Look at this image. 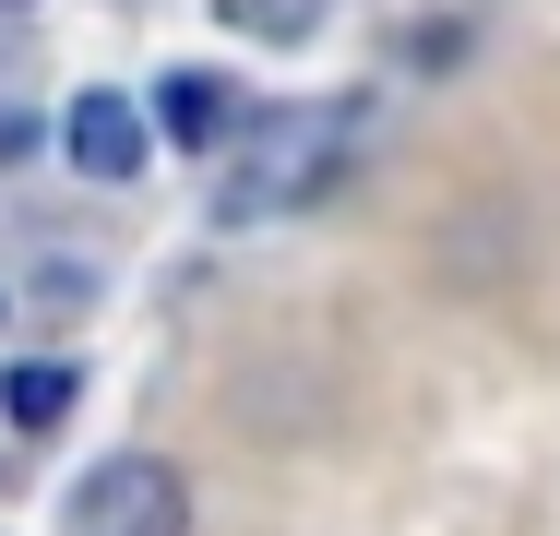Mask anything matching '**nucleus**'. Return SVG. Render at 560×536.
<instances>
[{
  "label": "nucleus",
  "mask_w": 560,
  "mask_h": 536,
  "mask_svg": "<svg viewBox=\"0 0 560 536\" xmlns=\"http://www.w3.org/2000/svg\"><path fill=\"white\" fill-rule=\"evenodd\" d=\"M358 131H370V96H311V107H275L238 167L215 191V226H275V214H311L323 191H346L358 167Z\"/></svg>",
  "instance_id": "1"
},
{
  "label": "nucleus",
  "mask_w": 560,
  "mask_h": 536,
  "mask_svg": "<svg viewBox=\"0 0 560 536\" xmlns=\"http://www.w3.org/2000/svg\"><path fill=\"white\" fill-rule=\"evenodd\" d=\"M0 418H12V429H60V418H72V370H60V358L12 370V382H0Z\"/></svg>",
  "instance_id": "5"
},
{
  "label": "nucleus",
  "mask_w": 560,
  "mask_h": 536,
  "mask_svg": "<svg viewBox=\"0 0 560 536\" xmlns=\"http://www.w3.org/2000/svg\"><path fill=\"white\" fill-rule=\"evenodd\" d=\"M0 12H24V0H0Z\"/></svg>",
  "instance_id": "7"
},
{
  "label": "nucleus",
  "mask_w": 560,
  "mask_h": 536,
  "mask_svg": "<svg viewBox=\"0 0 560 536\" xmlns=\"http://www.w3.org/2000/svg\"><path fill=\"white\" fill-rule=\"evenodd\" d=\"M60 525L72 536H191V477L167 453H108L96 477H72Z\"/></svg>",
  "instance_id": "2"
},
{
  "label": "nucleus",
  "mask_w": 560,
  "mask_h": 536,
  "mask_svg": "<svg viewBox=\"0 0 560 536\" xmlns=\"http://www.w3.org/2000/svg\"><path fill=\"white\" fill-rule=\"evenodd\" d=\"M60 155H72L84 179H143V167H155V119L119 96V84H84V96L60 107Z\"/></svg>",
  "instance_id": "3"
},
{
  "label": "nucleus",
  "mask_w": 560,
  "mask_h": 536,
  "mask_svg": "<svg viewBox=\"0 0 560 536\" xmlns=\"http://www.w3.org/2000/svg\"><path fill=\"white\" fill-rule=\"evenodd\" d=\"M215 12L238 24V36H275V48H287V36H311V24L335 12V0H215Z\"/></svg>",
  "instance_id": "6"
},
{
  "label": "nucleus",
  "mask_w": 560,
  "mask_h": 536,
  "mask_svg": "<svg viewBox=\"0 0 560 536\" xmlns=\"http://www.w3.org/2000/svg\"><path fill=\"white\" fill-rule=\"evenodd\" d=\"M155 131H167V143H191V155H215L226 131H238L226 72H167V84H155Z\"/></svg>",
  "instance_id": "4"
}]
</instances>
